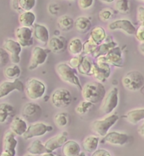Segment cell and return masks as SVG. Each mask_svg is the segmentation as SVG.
Returning <instances> with one entry per match:
<instances>
[{
	"instance_id": "20",
	"label": "cell",
	"mask_w": 144,
	"mask_h": 156,
	"mask_svg": "<svg viewBox=\"0 0 144 156\" xmlns=\"http://www.w3.org/2000/svg\"><path fill=\"white\" fill-rule=\"evenodd\" d=\"M33 34L35 39L44 45L48 43L50 40L49 31L47 27L41 24H35L33 26Z\"/></svg>"
},
{
	"instance_id": "19",
	"label": "cell",
	"mask_w": 144,
	"mask_h": 156,
	"mask_svg": "<svg viewBox=\"0 0 144 156\" xmlns=\"http://www.w3.org/2000/svg\"><path fill=\"white\" fill-rule=\"evenodd\" d=\"M67 141H68L67 135H65V133H59L47 139V141L44 143V144L50 152H54L56 149L62 147Z\"/></svg>"
},
{
	"instance_id": "3",
	"label": "cell",
	"mask_w": 144,
	"mask_h": 156,
	"mask_svg": "<svg viewBox=\"0 0 144 156\" xmlns=\"http://www.w3.org/2000/svg\"><path fill=\"white\" fill-rule=\"evenodd\" d=\"M121 83L126 90L132 92L140 90L144 86L143 74L137 70H132L123 76Z\"/></svg>"
},
{
	"instance_id": "15",
	"label": "cell",
	"mask_w": 144,
	"mask_h": 156,
	"mask_svg": "<svg viewBox=\"0 0 144 156\" xmlns=\"http://www.w3.org/2000/svg\"><path fill=\"white\" fill-rule=\"evenodd\" d=\"M15 90L19 92L25 90V86L21 80L19 79L14 80H5L0 84V98H4Z\"/></svg>"
},
{
	"instance_id": "46",
	"label": "cell",
	"mask_w": 144,
	"mask_h": 156,
	"mask_svg": "<svg viewBox=\"0 0 144 156\" xmlns=\"http://www.w3.org/2000/svg\"><path fill=\"white\" fill-rule=\"evenodd\" d=\"M137 19L138 23L144 26V7L143 6H139L137 8Z\"/></svg>"
},
{
	"instance_id": "38",
	"label": "cell",
	"mask_w": 144,
	"mask_h": 156,
	"mask_svg": "<svg viewBox=\"0 0 144 156\" xmlns=\"http://www.w3.org/2000/svg\"><path fill=\"white\" fill-rule=\"evenodd\" d=\"M94 105L93 103L90 101H88L86 100H83V101H80L78 105L75 107L76 113H78L79 115H84L86 114L90 108L92 107V105Z\"/></svg>"
},
{
	"instance_id": "4",
	"label": "cell",
	"mask_w": 144,
	"mask_h": 156,
	"mask_svg": "<svg viewBox=\"0 0 144 156\" xmlns=\"http://www.w3.org/2000/svg\"><path fill=\"white\" fill-rule=\"evenodd\" d=\"M118 119L119 116L117 114H111L102 119L94 121L91 125V128L98 136L103 138L108 133L109 130L116 123Z\"/></svg>"
},
{
	"instance_id": "17",
	"label": "cell",
	"mask_w": 144,
	"mask_h": 156,
	"mask_svg": "<svg viewBox=\"0 0 144 156\" xmlns=\"http://www.w3.org/2000/svg\"><path fill=\"white\" fill-rule=\"evenodd\" d=\"M129 136L124 133L119 132H109L107 134L103 137L101 143L108 144L111 145L115 146H123L128 142Z\"/></svg>"
},
{
	"instance_id": "42",
	"label": "cell",
	"mask_w": 144,
	"mask_h": 156,
	"mask_svg": "<svg viewBox=\"0 0 144 156\" xmlns=\"http://www.w3.org/2000/svg\"><path fill=\"white\" fill-rule=\"evenodd\" d=\"M83 56H81V55H79V56H73L72 58H71L69 59L68 64L72 69H78V68L79 67V65L82 62V60H83Z\"/></svg>"
},
{
	"instance_id": "22",
	"label": "cell",
	"mask_w": 144,
	"mask_h": 156,
	"mask_svg": "<svg viewBox=\"0 0 144 156\" xmlns=\"http://www.w3.org/2000/svg\"><path fill=\"white\" fill-rule=\"evenodd\" d=\"M61 152L65 156H78L81 154V147L78 142L68 140L61 147Z\"/></svg>"
},
{
	"instance_id": "32",
	"label": "cell",
	"mask_w": 144,
	"mask_h": 156,
	"mask_svg": "<svg viewBox=\"0 0 144 156\" xmlns=\"http://www.w3.org/2000/svg\"><path fill=\"white\" fill-rule=\"evenodd\" d=\"M117 46V43L114 41H110L108 42H103L100 45H99L96 48V50L94 51V53L93 54V57L94 58H97L101 56H104L108 53L109 51L111 50L113 47H115Z\"/></svg>"
},
{
	"instance_id": "23",
	"label": "cell",
	"mask_w": 144,
	"mask_h": 156,
	"mask_svg": "<svg viewBox=\"0 0 144 156\" xmlns=\"http://www.w3.org/2000/svg\"><path fill=\"white\" fill-rule=\"evenodd\" d=\"M100 143V138L96 135H89L83 138L82 142V147L85 152L94 153L98 149Z\"/></svg>"
},
{
	"instance_id": "9",
	"label": "cell",
	"mask_w": 144,
	"mask_h": 156,
	"mask_svg": "<svg viewBox=\"0 0 144 156\" xmlns=\"http://www.w3.org/2000/svg\"><path fill=\"white\" fill-rule=\"evenodd\" d=\"M52 129H53V127L48 124L40 122H36L30 124L25 134L22 137L25 140L36 138V137H41V136L47 134V133L51 132Z\"/></svg>"
},
{
	"instance_id": "44",
	"label": "cell",
	"mask_w": 144,
	"mask_h": 156,
	"mask_svg": "<svg viewBox=\"0 0 144 156\" xmlns=\"http://www.w3.org/2000/svg\"><path fill=\"white\" fill-rule=\"evenodd\" d=\"M100 19L102 21H108L110 20L112 17V12L111 11L110 9H104L100 12L99 14Z\"/></svg>"
},
{
	"instance_id": "11",
	"label": "cell",
	"mask_w": 144,
	"mask_h": 156,
	"mask_svg": "<svg viewBox=\"0 0 144 156\" xmlns=\"http://www.w3.org/2000/svg\"><path fill=\"white\" fill-rule=\"evenodd\" d=\"M47 57H48V52L45 48L37 46L33 47L30 60L28 66L29 70H35L39 66L44 64L47 60Z\"/></svg>"
},
{
	"instance_id": "55",
	"label": "cell",
	"mask_w": 144,
	"mask_h": 156,
	"mask_svg": "<svg viewBox=\"0 0 144 156\" xmlns=\"http://www.w3.org/2000/svg\"><path fill=\"white\" fill-rule=\"evenodd\" d=\"M143 44H144V43H143Z\"/></svg>"
},
{
	"instance_id": "14",
	"label": "cell",
	"mask_w": 144,
	"mask_h": 156,
	"mask_svg": "<svg viewBox=\"0 0 144 156\" xmlns=\"http://www.w3.org/2000/svg\"><path fill=\"white\" fill-rule=\"evenodd\" d=\"M108 29L110 30H121L129 36H135L137 31L132 22L126 19H120L111 22L108 25Z\"/></svg>"
},
{
	"instance_id": "31",
	"label": "cell",
	"mask_w": 144,
	"mask_h": 156,
	"mask_svg": "<svg viewBox=\"0 0 144 156\" xmlns=\"http://www.w3.org/2000/svg\"><path fill=\"white\" fill-rule=\"evenodd\" d=\"M58 26L61 31H69L74 27V20L69 15H61L58 20Z\"/></svg>"
},
{
	"instance_id": "30",
	"label": "cell",
	"mask_w": 144,
	"mask_h": 156,
	"mask_svg": "<svg viewBox=\"0 0 144 156\" xmlns=\"http://www.w3.org/2000/svg\"><path fill=\"white\" fill-rule=\"evenodd\" d=\"M83 43L79 38H72L68 45V51L72 56H79L83 53Z\"/></svg>"
},
{
	"instance_id": "54",
	"label": "cell",
	"mask_w": 144,
	"mask_h": 156,
	"mask_svg": "<svg viewBox=\"0 0 144 156\" xmlns=\"http://www.w3.org/2000/svg\"><path fill=\"white\" fill-rule=\"evenodd\" d=\"M71 1H73V0H71Z\"/></svg>"
},
{
	"instance_id": "13",
	"label": "cell",
	"mask_w": 144,
	"mask_h": 156,
	"mask_svg": "<svg viewBox=\"0 0 144 156\" xmlns=\"http://www.w3.org/2000/svg\"><path fill=\"white\" fill-rule=\"evenodd\" d=\"M96 59L107 62L110 65L117 67V68H121L124 66L121 50L118 46L113 47L106 55L99 57Z\"/></svg>"
},
{
	"instance_id": "1",
	"label": "cell",
	"mask_w": 144,
	"mask_h": 156,
	"mask_svg": "<svg viewBox=\"0 0 144 156\" xmlns=\"http://www.w3.org/2000/svg\"><path fill=\"white\" fill-rule=\"evenodd\" d=\"M82 96L93 104H97L103 101L105 95V89L103 83L99 81H90L86 83L82 88Z\"/></svg>"
},
{
	"instance_id": "6",
	"label": "cell",
	"mask_w": 144,
	"mask_h": 156,
	"mask_svg": "<svg viewBox=\"0 0 144 156\" xmlns=\"http://www.w3.org/2000/svg\"><path fill=\"white\" fill-rule=\"evenodd\" d=\"M72 101L71 92L65 88H58L51 95V103L56 108H65L71 105Z\"/></svg>"
},
{
	"instance_id": "40",
	"label": "cell",
	"mask_w": 144,
	"mask_h": 156,
	"mask_svg": "<svg viewBox=\"0 0 144 156\" xmlns=\"http://www.w3.org/2000/svg\"><path fill=\"white\" fill-rule=\"evenodd\" d=\"M36 0H19V7L22 11H30L36 6Z\"/></svg>"
},
{
	"instance_id": "8",
	"label": "cell",
	"mask_w": 144,
	"mask_h": 156,
	"mask_svg": "<svg viewBox=\"0 0 144 156\" xmlns=\"http://www.w3.org/2000/svg\"><path fill=\"white\" fill-rule=\"evenodd\" d=\"M111 73V65L108 64L107 62L96 59L95 62H94V64H93L91 76L93 77L96 81L104 83L110 78Z\"/></svg>"
},
{
	"instance_id": "28",
	"label": "cell",
	"mask_w": 144,
	"mask_h": 156,
	"mask_svg": "<svg viewBox=\"0 0 144 156\" xmlns=\"http://www.w3.org/2000/svg\"><path fill=\"white\" fill-rule=\"evenodd\" d=\"M93 64H94V62L92 61L91 58L89 57V55H85V56H83L82 62L77 70L82 75L91 76V71H92Z\"/></svg>"
},
{
	"instance_id": "43",
	"label": "cell",
	"mask_w": 144,
	"mask_h": 156,
	"mask_svg": "<svg viewBox=\"0 0 144 156\" xmlns=\"http://www.w3.org/2000/svg\"><path fill=\"white\" fill-rule=\"evenodd\" d=\"M94 0H78V6L81 10H88L94 5Z\"/></svg>"
},
{
	"instance_id": "2",
	"label": "cell",
	"mask_w": 144,
	"mask_h": 156,
	"mask_svg": "<svg viewBox=\"0 0 144 156\" xmlns=\"http://www.w3.org/2000/svg\"><path fill=\"white\" fill-rule=\"evenodd\" d=\"M57 73L63 82L69 83L71 85H74L79 90H82L83 86L80 83L79 79L77 76L74 69H72L68 63L66 62H60L57 65L56 68Z\"/></svg>"
},
{
	"instance_id": "45",
	"label": "cell",
	"mask_w": 144,
	"mask_h": 156,
	"mask_svg": "<svg viewBox=\"0 0 144 156\" xmlns=\"http://www.w3.org/2000/svg\"><path fill=\"white\" fill-rule=\"evenodd\" d=\"M135 37L140 43H144V26H142V25L139 26L135 34Z\"/></svg>"
},
{
	"instance_id": "53",
	"label": "cell",
	"mask_w": 144,
	"mask_h": 156,
	"mask_svg": "<svg viewBox=\"0 0 144 156\" xmlns=\"http://www.w3.org/2000/svg\"><path fill=\"white\" fill-rule=\"evenodd\" d=\"M143 90H144V86H143Z\"/></svg>"
},
{
	"instance_id": "52",
	"label": "cell",
	"mask_w": 144,
	"mask_h": 156,
	"mask_svg": "<svg viewBox=\"0 0 144 156\" xmlns=\"http://www.w3.org/2000/svg\"><path fill=\"white\" fill-rule=\"evenodd\" d=\"M139 1H142V2H144V0H139Z\"/></svg>"
},
{
	"instance_id": "49",
	"label": "cell",
	"mask_w": 144,
	"mask_h": 156,
	"mask_svg": "<svg viewBox=\"0 0 144 156\" xmlns=\"http://www.w3.org/2000/svg\"><path fill=\"white\" fill-rule=\"evenodd\" d=\"M11 3H12V6L15 9V10H19L20 9L19 7V0H11Z\"/></svg>"
},
{
	"instance_id": "26",
	"label": "cell",
	"mask_w": 144,
	"mask_h": 156,
	"mask_svg": "<svg viewBox=\"0 0 144 156\" xmlns=\"http://www.w3.org/2000/svg\"><path fill=\"white\" fill-rule=\"evenodd\" d=\"M36 15L32 11H22L19 15V23L20 26L31 27L35 25Z\"/></svg>"
},
{
	"instance_id": "27",
	"label": "cell",
	"mask_w": 144,
	"mask_h": 156,
	"mask_svg": "<svg viewBox=\"0 0 144 156\" xmlns=\"http://www.w3.org/2000/svg\"><path fill=\"white\" fill-rule=\"evenodd\" d=\"M74 27L79 33H87L91 29V21L88 17L79 16L74 20Z\"/></svg>"
},
{
	"instance_id": "7",
	"label": "cell",
	"mask_w": 144,
	"mask_h": 156,
	"mask_svg": "<svg viewBox=\"0 0 144 156\" xmlns=\"http://www.w3.org/2000/svg\"><path fill=\"white\" fill-rule=\"evenodd\" d=\"M119 103V90L112 87L104 95L100 105V111L104 114H110L117 107Z\"/></svg>"
},
{
	"instance_id": "12",
	"label": "cell",
	"mask_w": 144,
	"mask_h": 156,
	"mask_svg": "<svg viewBox=\"0 0 144 156\" xmlns=\"http://www.w3.org/2000/svg\"><path fill=\"white\" fill-rule=\"evenodd\" d=\"M3 47L10 55V61L12 63L18 64L20 62V53L23 47L19 43L18 41L8 38L4 40Z\"/></svg>"
},
{
	"instance_id": "50",
	"label": "cell",
	"mask_w": 144,
	"mask_h": 156,
	"mask_svg": "<svg viewBox=\"0 0 144 156\" xmlns=\"http://www.w3.org/2000/svg\"><path fill=\"white\" fill-rule=\"evenodd\" d=\"M100 1L102 3H104V4H111L115 0H100Z\"/></svg>"
},
{
	"instance_id": "41",
	"label": "cell",
	"mask_w": 144,
	"mask_h": 156,
	"mask_svg": "<svg viewBox=\"0 0 144 156\" xmlns=\"http://www.w3.org/2000/svg\"><path fill=\"white\" fill-rule=\"evenodd\" d=\"M10 60V55L4 47L0 48V66L3 68L8 64V62Z\"/></svg>"
},
{
	"instance_id": "29",
	"label": "cell",
	"mask_w": 144,
	"mask_h": 156,
	"mask_svg": "<svg viewBox=\"0 0 144 156\" xmlns=\"http://www.w3.org/2000/svg\"><path fill=\"white\" fill-rule=\"evenodd\" d=\"M90 38L97 45H100L101 43H103L106 38V33H105L104 27L95 26L94 28H93L90 31Z\"/></svg>"
},
{
	"instance_id": "18",
	"label": "cell",
	"mask_w": 144,
	"mask_h": 156,
	"mask_svg": "<svg viewBox=\"0 0 144 156\" xmlns=\"http://www.w3.org/2000/svg\"><path fill=\"white\" fill-rule=\"evenodd\" d=\"M41 114V107L32 102L26 103L22 109V116L28 120L37 119Z\"/></svg>"
},
{
	"instance_id": "21",
	"label": "cell",
	"mask_w": 144,
	"mask_h": 156,
	"mask_svg": "<svg viewBox=\"0 0 144 156\" xmlns=\"http://www.w3.org/2000/svg\"><path fill=\"white\" fill-rule=\"evenodd\" d=\"M28 128V125L25 119L19 116H15L10 123V130H12L16 136H23Z\"/></svg>"
},
{
	"instance_id": "34",
	"label": "cell",
	"mask_w": 144,
	"mask_h": 156,
	"mask_svg": "<svg viewBox=\"0 0 144 156\" xmlns=\"http://www.w3.org/2000/svg\"><path fill=\"white\" fill-rule=\"evenodd\" d=\"M20 73H21L20 68L19 67L18 64H15V63L8 66L4 70V77L9 80L19 79V77L20 76Z\"/></svg>"
},
{
	"instance_id": "39",
	"label": "cell",
	"mask_w": 144,
	"mask_h": 156,
	"mask_svg": "<svg viewBox=\"0 0 144 156\" xmlns=\"http://www.w3.org/2000/svg\"><path fill=\"white\" fill-rule=\"evenodd\" d=\"M99 45L95 43L94 41L89 38L88 40L85 41V42L83 43V53L84 55H92L94 53V51L96 50V48Z\"/></svg>"
},
{
	"instance_id": "24",
	"label": "cell",
	"mask_w": 144,
	"mask_h": 156,
	"mask_svg": "<svg viewBox=\"0 0 144 156\" xmlns=\"http://www.w3.org/2000/svg\"><path fill=\"white\" fill-rule=\"evenodd\" d=\"M123 117L131 124L138 123L141 121L144 120V108H137L131 110L123 116Z\"/></svg>"
},
{
	"instance_id": "5",
	"label": "cell",
	"mask_w": 144,
	"mask_h": 156,
	"mask_svg": "<svg viewBox=\"0 0 144 156\" xmlns=\"http://www.w3.org/2000/svg\"><path fill=\"white\" fill-rule=\"evenodd\" d=\"M25 95L31 101H36L40 99L46 92L45 83L36 78L30 79L25 84Z\"/></svg>"
},
{
	"instance_id": "36",
	"label": "cell",
	"mask_w": 144,
	"mask_h": 156,
	"mask_svg": "<svg viewBox=\"0 0 144 156\" xmlns=\"http://www.w3.org/2000/svg\"><path fill=\"white\" fill-rule=\"evenodd\" d=\"M53 121L56 126L59 128H62L68 126V115L65 112L57 113L53 116Z\"/></svg>"
},
{
	"instance_id": "25",
	"label": "cell",
	"mask_w": 144,
	"mask_h": 156,
	"mask_svg": "<svg viewBox=\"0 0 144 156\" xmlns=\"http://www.w3.org/2000/svg\"><path fill=\"white\" fill-rule=\"evenodd\" d=\"M50 152L48 149L46 148V146L39 139H36L30 143L29 147L27 148V153L31 155H41L44 153Z\"/></svg>"
},
{
	"instance_id": "10",
	"label": "cell",
	"mask_w": 144,
	"mask_h": 156,
	"mask_svg": "<svg viewBox=\"0 0 144 156\" xmlns=\"http://www.w3.org/2000/svg\"><path fill=\"white\" fill-rule=\"evenodd\" d=\"M15 133L12 130L5 132L3 139V152L2 156H15L16 154V147L18 141L15 138Z\"/></svg>"
},
{
	"instance_id": "37",
	"label": "cell",
	"mask_w": 144,
	"mask_h": 156,
	"mask_svg": "<svg viewBox=\"0 0 144 156\" xmlns=\"http://www.w3.org/2000/svg\"><path fill=\"white\" fill-rule=\"evenodd\" d=\"M114 8L121 14H126L130 10L129 0H115Z\"/></svg>"
},
{
	"instance_id": "51",
	"label": "cell",
	"mask_w": 144,
	"mask_h": 156,
	"mask_svg": "<svg viewBox=\"0 0 144 156\" xmlns=\"http://www.w3.org/2000/svg\"><path fill=\"white\" fill-rule=\"evenodd\" d=\"M140 51L144 55V44H142L140 46Z\"/></svg>"
},
{
	"instance_id": "35",
	"label": "cell",
	"mask_w": 144,
	"mask_h": 156,
	"mask_svg": "<svg viewBox=\"0 0 144 156\" xmlns=\"http://www.w3.org/2000/svg\"><path fill=\"white\" fill-rule=\"evenodd\" d=\"M15 112V107L9 103L3 102L0 104V122L4 123L8 119V117L11 116Z\"/></svg>"
},
{
	"instance_id": "48",
	"label": "cell",
	"mask_w": 144,
	"mask_h": 156,
	"mask_svg": "<svg viewBox=\"0 0 144 156\" xmlns=\"http://www.w3.org/2000/svg\"><path fill=\"white\" fill-rule=\"evenodd\" d=\"M137 132H138V134L140 135L141 137L144 138V120L143 122H142V124L139 126V127H138Z\"/></svg>"
},
{
	"instance_id": "16",
	"label": "cell",
	"mask_w": 144,
	"mask_h": 156,
	"mask_svg": "<svg viewBox=\"0 0 144 156\" xmlns=\"http://www.w3.org/2000/svg\"><path fill=\"white\" fill-rule=\"evenodd\" d=\"M15 36L16 40L23 47H30L33 43V30L30 27L19 26L15 30Z\"/></svg>"
},
{
	"instance_id": "47",
	"label": "cell",
	"mask_w": 144,
	"mask_h": 156,
	"mask_svg": "<svg viewBox=\"0 0 144 156\" xmlns=\"http://www.w3.org/2000/svg\"><path fill=\"white\" fill-rule=\"evenodd\" d=\"M93 156H111V154L109 152L108 150L104 149H96L94 153H92Z\"/></svg>"
},
{
	"instance_id": "33",
	"label": "cell",
	"mask_w": 144,
	"mask_h": 156,
	"mask_svg": "<svg viewBox=\"0 0 144 156\" xmlns=\"http://www.w3.org/2000/svg\"><path fill=\"white\" fill-rule=\"evenodd\" d=\"M48 48L53 53H60L64 50V41L58 37H53L48 41Z\"/></svg>"
}]
</instances>
